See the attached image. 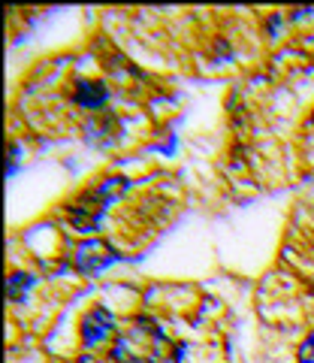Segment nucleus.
Returning <instances> with one entry per match:
<instances>
[{"mask_svg":"<svg viewBox=\"0 0 314 363\" xmlns=\"http://www.w3.org/2000/svg\"><path fill=\"white\" fill-rule=\"evenodd\" d=\"M85 140L88 143H94V145H109V143H115L118 140V124L112 116H106L103 121H88L85 124Z\"/></svg>","mask_w":314,"mask_h":363,"instance_id":"6","label":"nucleus"},{"mask_svg":"<svg viewBox=\"0 0 314 363\" xmlns=\"http://www.w3.org/2000/svg\"><path fill=\"white\" fill-rule=\"evenodd\" d=\"M73 260H76V269L82 272V276H97L100 269H106L109 264H115L118 252L109 242H103V240H88V242H82L76 248Z\"/></svg>","mask_w":314,"mask_h":363,"instance_id":"3","label":"nucleus"},{"mask_svg":"<svg viewBox=\"0 0 314 363\" xmlns=\"http://www.w3.org/2000/svg\"><path fill=\"white\" fill-rule=\"evenodd\" d=\"M109 100V88L103 82H97V79H78L76 88H73V104L82 106V109H103Z\"/></svg>","mask_w":314,"mask_h":363,"instance_id":"5","label":"nucleus"},{"mask_svg":"<svg viewBox=\"0 0 314 363\" xmlns=\"http://www.w3.org/2000/svg\"><path fill=\"white\" fill-rule=\"evenodd\" d=\"M33 276H28V272H13V276L6 279V294H9V300L13 303H21V297L28 294V288L33 285Z\"/></svg>","mask_w":314,"mask_h":363,"instance_id":"7","label":"nucleus"},{"mask_svg":"<svg viewBox=\"0 0 314 363\" xmlns=\"http://www.w3.org/2000/svg\"><path fill=\"white\" fill-rule=\"evenodd\" d=\"M124 188H127L124 179H106L100 188H91V191H85V194H78V197L70 203V221H73L82 233L97 230V221L103 218L106 206H109V203L115 200V194H121Z\"/></svg>","mask_w":314,"mask_h":363,"instance_id":"2","label":"nucleus"},{"mask_svg":"<svg viewBox=\"0 0 314 363\" xmlns=\"http://www.w3.org/2000/svg\"><path fill=\"white\" fill-rule=\"evenodd\" d=\"M170 342L166 333L151 318H133V321L118 333L112 345V360L115 363H170Z\"/></svg>","mask_w":314,"mask_h":363,"instance_id":"1","label":"nucleus"},{"mask_svg":"<svg viewBox=\"0 0 314 363\" xmlns=\"http://www.w3.org/2000/svg\"><path fill=\"white\" fill-rule=\"evenodd\" d=\"M311 124H314V112H311Z\"/></svg>","mask_w":314,"mask_h":363,"instance_id":"9","label":"nucleus"},{"mask_svg":"<svg viewBox=\"0 0 314 363\" xmlns=\"http://www.w3.org/2000/svg\"><path fill=\"white\" fill-rule=\"evenodd\" d=\"M112 330H115V315H112L106 306H94V309H88L82 318V345L94 348L103 342Z\"/></svg>","mask_w":314,"mask_h":363,"instance_id":"4","label":"nucleus"},{"mask_svg":"<svg viewBox=\"0 0 314 363\" xmlns=\"http://www.w3.org/2000/svg\"><path fill=\"white\" fill-rule=\"evenodd\" d=\"M299 363H314V333L306 336V342L299 345Z\"/></svg>","mask_w":314,"mask_h":363,"instance_id":"8","label":"nucleus"}]
</instances>
